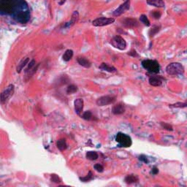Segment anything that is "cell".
<instances>
[{
	"mask_svg": "<svg viewBox=\"0 0 187 187\" xmlns=\"http://www.w3.org/2000/svg\"><path fill=\"white\" fill-rule=\"evenodd\" d=\"M150 16H151L153 19H160L161 16H162V14H161L160 11H158V10H153V11H151V13H150Z\"/></svg>",
	"mask_w": 187,
	"mask_h": 187,
	"instance_id": "f546056e",
	"label": "cell"
},
{
	"mask_svg": "<svg viewBox=\"0 0 187 187\" xmlns=\"http://www.w3.org/2000/svg\"><path fill=\"white\" fill-rule=\"evenodd\" d=\"M94 168L96 170V171H97L98 173H102L104 171V167L100 164H96V165H94Z\"/></svg>",
	"mask_w": 187,
	"mask_h": 187,
	"instance_id": "1f68e13d",
	"label": "cell"
},
{
	"mask_svg": "<svg viewBox=\"0 0 187 187\" xmlns=\"http://www.w3.org/2000/svg\"><path fill=\"white\" fill-rule=\"evenodd\" d=\"M77 91V87L75 86V85L71 84L69 86H67V94H72L74 93H75Z\"/></svg>",
	"mask_w": 187,
	"mask_h": 187,
	"instance_id": "484cf974",
	"label": "cell"
},
{
	"mask_svg": "<svg viewBox=\"0 0 187 187\" xmlns=\"http://www.w3.org/2000/svg\"><path fill=\"white\" fill-rule=\"evenodd\" d=\"M122 24L126 28H135L138 26V22L136 19L132 18H126L122 21Z\"/></svg>",
	"mask_w": 187,
	"mask_h": 187,
	"instance_id": "30bf717a",
	"label": "cell"
},
{
	"mask_svg": "<svg viewBox=\"0 0 187 187\" xmlns=\"http://www.w3.org/2000/svg\"><path fill=\"white\" fill-rule=\"evenodd\" d=\"M124 181L128 184H132V183L138 182L139 179H138V176H135V175H128V176H127L125 177Z\"/></svg>",
	"mask_w": 187,
	"mask_h": 187,
	"instance_id": "d6986e66",
	"label": "cell"
},
{
	"mask_svg": "<svg viewBox=\"0 0 187 187\" xmlns=\"http://www.w3.org/2000/svg\"><path fill=\"white\" fill-rule=\"evenodd\" d=\"M161 126H162V128L165 129V130H168V131H173V127H172L170 124H168V123L162 122L161 123Z\"/></svg>",
	"mask_w": 187,
	"mask_h": 187,
	"instance_id": "4dcf8cb0",
	"label": "cell"
},
{
	"mask_svg": "<svg viewBox=\"0 0 187 187\" xmlns=\"http://www.w3.org/2000/svg\"><path fill=\"white\" fill-rule=\"evenodd\" d=\"M139 159L140 161H142V162H145V163H148V159H147V157L145 155H140V156H139Z\"/></svg>",
	"mask_w": 187,
	"mask_h": 187,
	"instance_id": "d6a6232c",
	"label": "cell"
},
{
	"mask_svg": "<svg viewBox=\"0 0 187 187\" xmlns=\"http://www.w3.org/2000/svg\"><path fill=\"white\" fill-rule=\"evenodd\" d=\"M129 55L132 56V57H138V53H137V51H135V50H132V51H130V53H129Z\"/></svg>",
	"mask_w": 187,
	"mask_h": 187,
	"instance_id": "836d02e7",
	"label": "cell"
},
{
	"mask_svg": "<svg viewBox=\"0 0 187 187\" xmlns=\"http://www.w3.org/2000/svg\"><path fill=\"white\" fill-rule=\"evenodd\" d=\"M82 118H83V119L86 120V121H91V120L93 118V114H92V112H91L90 110H88V111L83 112V115H82Z\"/></svg>",
	"mask_w": 187,
	"mask_h": 187,
	"instance_id": "4316f807",
	"label": "cell"
},
{
	"mask_svg": "<svg viewBox=\"0 0 187 187\" xmlns=\"http://www.w3.org/2000/svg\"><path fill=\"white\" fill-rule=\"evenodd\" d=\"M38 66H39V64H36V62L34 60H32L29 62L28 67L25 70V77H27V80L31 78L32 75L35 73L38 68Z\"/></svg>",
	"mask_w": 187,
	"mask_h": 187,
	"instance_id": "9c48e42d",
	"label": "cell"
},
{
	"mask_svg": "<svg viewBox=\"0 0 187 187\" xmlns=\"http://www.w3.org/2000/svg\"><path fill=\"white\" fill-rule=\"evenodd\" d=\"M115 97L113 96L110 95H106L102 96V97H100L97 100V105L98 106H106L108 105L113 104L115 102Z\"/></svg>",
	"mask_w": 187,
	"mask_h": 187,
	"instance_id": "52a82bcc",
	"label": "cell"
},
{
	"mask_svg": "<svg viewBox=\"0 0 187 187\" xmlns=\"http://www.w3.org/2000/svg\"><path fill=\"white\" fill-rule=\"evenodd\" d=\"M77 63L80 65V66L83 67L85 68H89L92 66V63L88 60L86 58L83 57V56H79L77 59Z\"/></svg>",
	"mask_w": 187,
	"mask_h": 187,
	"instance_id": "9a60e30c",
	"label": "cell"
},
{
	"mask_svg": "<svg viewBox=\"0 0 187 187\" xmlns=\"http://www.w3.org/2000/svg\"><path fill=\"white\" fill-rule=\"evenodd\" d=\"M148 82L152 86H160L162 83V78L159 76H150Z\"/></svg>",
	"mask_w": 187,
	"mask_h": 187,
	"instance_id": "4fadbf2b",
	"label": "cell"
},
{
	"mask_svg": "<svg viewBox=\"0 0 187 187\" xmlns=\"http://www.w3.org/2000/svg\"><path fill=\"white\" fill-rule=\"evenodd\" d=\"M110 44L115 48L120 50V51H124L127 48V42L121 36L116 35L110 40Z\"/></svg>",
	"mask_w": 187,
	"mask_h": 187,
	"instance_id": "5b68a950",
	"label": "cell"
},
{
	"mask_svg": "<svg viewBox=\"0 0 187 187\" xmlns=\"http://www.w3.org/2000/svg\"><path fill=\"white\" fill-rule=\"evenodd\" d=\"M14 92L15 86L13 84H10L7 87H6L1 94V97H0L1 104L4 105L7 103L9 101V100L13 97Z\"/></svg>",
	"mask_w": 187,
	"mask_h": 187,
	"instance_id": "277c9868",
	"label": "cell"
},
{
	"mask_svg": "<svg viewBox=\"0 0 187 187\" xmlns=\"http://www.w3.org/2000/svg\"><path fill=\"white\" fill-rule=\"evenodd\" d=\"M114 21H115V19L113 18L100 17L92 21V24H93V26H94V27H105V26H107L113 24Z\"/></svg>",
	"mask_w": 187,
	"mask_h": 187,
	"instance_id": "8992f818",
	"label": "cell"
},
{
	"mask_svg": "<svg viewBox=\"0 0 187 187\" xmlns=\"http://www.w3.org/2000/svg\"><path fill=\"white\" fill-rule=\"evenodd\" d=\"M140 22H142L144 25L146 26V27H150V21L148 20V17H147L145 15H141V16H140Z\"/></svg>",
	"mask_w": 187,
	"mask_h": 187,
	"instance_id": "cb8c5ba5",
	"label": "cell"
},
{
	"mask_svg": "<svg viewBox=\"0 0 187 187\" xmlns=\"http://www.w3.org/2000/svg\"><path fill=\"white\" fill-rule=\"evenodd\" d=\"M166 72L170 75H179L184 73V67L179 62H173L167 66Z\"/></svg>",
	"mask_w": 187,
	"mask_h": 187,
	"instance_id": "6da1fadb",
	"label": "cell"
},
{
	"mask_svg": "<svg viewBox=\"0 0 187 187\" xmlns=\"http://www.w3.org/2000/svg\"><path fill=\"white\" fill-rule=\"evenodd\" d=\"M115 141L119 144L118 146L124 147V148L130 147L132 143L131 138L129 135L122 133V132H118L117 134L116 138H115Z\"/></svg>",
	"mask_w": 187,
	"mask_h": 187,
	"instance_id": "3957f363",
	"label": "cell"
},
{
	"mask_svg": "<svg viewBox=\"0 0 187 187\" xmlns=\"http://www.w3.org/2000/svg\"><path fill=\"white\" fill-rule=\"evenodd\" d=\"M51 181L54 183H60L62 182V179L59 177L56 174H51Z\"/></svg>",
	"mask_w": 187,
	"mask_h": 187,
	"instance_id": "f1b7e54d",
	"label": "cell"
},
{
	"mask_svg": "<svg viewBox=\"0 0 187 187\" xmlns=\"http://www.w3.org/2000/svg\"><path fill=\"white\" fill-rule=\"evenodd\" d=\"M86 159H88L89 160L94 161L98 159L99 155L96 151H94V150H90V151H88L87 153H86Z\"/></svg>",
	"mask_w": 187,
	"mask_h": 187,
	"instance_id": "7402d4cb",
	"label": "cell"
},
{
	"mask_svg": "<svg viewBox=\"0 0 187 187\" xmlns=\"http://www.w3.org/2000/svg\"><path fill=\"white\" fill-rule=\"evenodd\" d=\"M72 56H73V51L70 49H68L65 51L64 54L62 56V59L64 62H69L72 59Z\"/></svg>",
	"mask_w": 187,
	"mask_h": 187,
	"instance_id": "44dd1931",
	"label": "cell"
},
{
	"mask_svg": "<svg viewBox=\"0 0 187 187\" xmlns=\"http://www.w3.org/2000/svg\"><path fill=\"white\" fill-rule=\"evenodd\" d=\"M130 0H126L123 4H121L119 7L117 9H115V10L112 13L115 17H118V16H121L122 14H124L125 12H127V10H130Z\"/></svg>",
	"mask_w": 187,
	"mask_h": 187,
	"instance_id": "ba28073f",
	"label": "cell"
},
{
	"mask_svg": "<svg viewBox=\"0 0 187 187\" xmlns=\"http://www.w3.org/2000/svg\"><path fill=\"white\" fill-rule=\"evenodd\" d=\"M99 68H100L101 70L106 71V72H111V73L117 72L116 68L114 67L113 66H110V65H109L108 64H106V63H102L101 65L99 67Z\"/></svg>",
	"mask_w": 187,
	"mask_h": 187,
	"instance_id": "2e32d148",
	"label": "cell"
},
{
	"mask_svg": "<svg viewBox=\"0 0 187 187\" xmlns=\"http://www.w3.org/2000/svg\"><path fill=\"white\" fill-rule=\"evenodd\" d=\"M79 179L83 182L89 181L93 179V173H92V171H89V173L86 175V176H85V177H80L79 178Z\"/></svg>",
	"mask_w": 187,
	"mask_h": 187,
	"instance_id": "d4e9b609",
	"label": "cell"
},
{
	"mask_svg": "<svg viewBox=\"0 0 187 187\" xmlns=\"http://www.w3.org/2000/svg\"><path fill=\"white\" fill-rule=\"evenodd\" d=\"M29 62V58L27 57L25 59H23L21 62L19 63V64H18L17 68H16V71H17L18 73H21L22 69H24V67L27 64H28V63Z\"/></svg>",
	"mask_w": 187,
	"mask_h": 187,
	"instance_id": "ffe728a7",
	"label": "cell"
},
{
	"mask_svg": "<svg viewBox=\"0 0 187 187\" xmlns=\"http://www.w3.org/2000/svg\"><path fill=\"white\" fill-rule=\"evenodd\" d=\"M169 107L183 108V107H187V102H176L173 105H169Z\"/></svg>",
	"mask_w": 187,
	"mask_h": 187,
	"instance_id": "83f0119b",
	"label": "cell"
},
{
	"mask_svg": "<svg viewBox=\"0 0 187 187\" xmlns=\"http://www.w3.org/2000/svg\"><path fill=\"white\" fill-rule=\"evenodd\" d=\"M124 112H125V106L121 102L115 105L112 108V112L114 115H121Z\"/></svg>",
	"mask_w": 187,
	"mask_h": 187,
	"instance_id": "7c38bea8",
	"label": "cell"
},
{
	"mask_svg": "<svg viewBox=\"0 0 187 187\" xmlns=\"http://www.w3.org/2000/svg\"><path fill=\"white\" fill-rule=\"evenodd\" d=\"M83 105H84V102H83V100L82 99H76L74 101V107H75V111L76 114L80 115L81 112H83Z\"/></svg>",
	"mask_w": 187,
	"mask_h": 187,
	"instance_id": "8fae6325",
	"label": "cell"
},
{
	"mask_svg": "<svg viewBox=\"0 0 187 187\" xmlns=\"http://www.w3.org/2000/svg\"><path fill=\"white\" fill-rule=\"evenodd\" d=\"M158 173H159V169H158L157 168H156V167H154V168L152 169V171H151L152 174L156 175V174H157Z\"/></svg>",
	"mask_w": 187,
	"mask_h": 187,
	"instance_id": "e575fe53",
	"label": "cell"
},
{
	"mask_svg": "<svg viewBox=\"0 0 187 187\" xmlns=\"http://www.w3.org/2000/svg\"><path fill=\"white\" fill-rule=\"evenodd\" d=\"M56 1L59 4V5H62V4H64L66 0H56Z\"/></svg>",
	"mask_w": 187,
	"mask_h": 187,
	"instance_id": "d590c367",
	"label": "cell"
},
{
	"mask_svg": "<svg viewBox=\"0 0 187 187\" xmlns=\"http://www.w3.org/2000/svg\"><path fill=\"white\" fill-rule=\"evenodd\" d=\"M142 66L148 72L152 74L159 73V69H160L159 62L156 60H150V59L143 60L142 62Z\"/></svg>",
	"mask_w": 187,
	"mask_h": 187,
	"instance_id": "7a4b0ae2",
	"label": "cell"
},
{
	"mask_svg": "<svg viewBox=\"0 0 187 187\" xmlns=\"http://www.w3.org/2000/svg\"><path fill=\"white\" fill-rule=\"evenodd\" d=\"M56 146H57L58 149L61 150V151H64V150H66L67 148L66 140H65L64 138L59 139V140L56 142Z\"/></svg>",
	"mask_w": 187,
	"mask_h": 187,
	"instance_id": "ac0fdd59",
	"label": "cell"
},
{
	"mask_svg": "<svg viewBox=\"0 0 187 187\" xmlns=\"http://www.w3.org/2000/svg\"><path fill=\"white\" fill-rule=\"evenodd\" d=\"M159 30H160V27H159V26L155 25L153 26V27H152V28L150 29L149 30V32H148V34H149L150 37H153V36L156 34V33L159 32Z\"/></svg>",
	"mask_w": 187,
	"mask_h": 187,
	"instance_id": "603a6c76",
	"label": "cell"
},
{
	"mask_svg": "<svg viewBox=\"0 0 187 187\" xmlns=\"http://www.w3.org/2000/svg\"><path fill=\"white\" fill-rule=\"evenodd\" d=\"M79 20V13L77 11H74L71 17V20L68 23H66L65 27H71L74 26Z\"/></svg>",
	"mask_w": 187,
	"mask_h": 187,
	"instance_id": "5bb4252c",
	"label": "cell"
},
{
	"mask_svg": "<svg viewBox=\"0 0 187 187\" xmlns=\"http://www.w3.org/2000/svg\"><path fill=\"white\" fill-rule=\"evenodd\" d=\"M147 4L150 6H154L156 7H165V1L163 0H147Z\"/></svg>",
	"mask_w": 187,
	"mask_h": 187,
	"instance_id": "e0dca14e",
	"label": "cell"
}]
</instances>
